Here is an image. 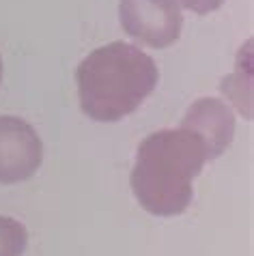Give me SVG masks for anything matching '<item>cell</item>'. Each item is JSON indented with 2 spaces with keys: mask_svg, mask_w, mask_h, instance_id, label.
I'll return each instance as SVG.
<instances>
[{
  "mask_svg": "<svg viewBox=\"0 0 254 256\" xmlns=\"http://www.w3.org/2000/svg\"><path fill=\"white\" fill-rule=\"evenodd\" d=\"M158 80L155 60L123 41L93 50L76 69L80 108L100 123H116L136 112L155 90Z\"/></svg>",
  "mask_w": 254,
  "mask_h": 256,
  "instance_id": "2",
  "label": "cell"
},
{
  "mask_svg": "<svg viewBox=\"0 0 254 256\" xmlns=\"http://www.w3.org/2000/svg\"><path fill=\"white\" fill-rule=\"evenodd\" d=\"M44 162V144L37 130L20 116H0V183H22Z\"/></svg>",
  "mask_w": 254,
  "mask_h": 256,
  "instance_id": "4",
  "label": "cell"
},
{
  "mask_svg": "<svg viewBox=\"0 0 254 256\" xmlns=\"http://www.w3.org/2000/svg\"><path fill=\"white\" fill-rule=\"evenodd\" d=\"M28 230L18 220L0 216V256H24Z\"/></svg>",
  "mask_w": 254,
  "mask_h": 256,
  "instance_id": "6",
  "label": "cell"
},
{
  "mask_svg": "<svg viewBox=\"0 0 254 256\" xmlns=\"http://www.w3.org/2000/svg\"><path fill=\"white\" fill-rule=\"evenodd\" d=\"M0 82H2V58H0Z\"/></svg>",
  "mask_w": 254,
  "mask_h": 256,
  "instance_id": "8",
  "label": "cell"
},
{
  "mask_svg": "<svg viewBox=\"0 0 254 256\" xmlns=\"http://www.w3.org/2000/svg\"><path fill=\"white\" fill-rule=\"evenodd\" d=\"M181 127L194 132L207 146L209 160H216L230 146L235 136V116L220 99L202 97L190 106L188 114L181 120Z\"/></svg>",
  "mask_w": 254,
  "mask_h": 256,
  "instance_id": "5",
  "label": "cell"
},
{
  "mask_svg": "<svg viewBox=\"0 0 254 256\" xmlns=\"http://www.w3.org/2000/svg\"><path fill=\"white\" fill-rule=\"evenodd\" d=\"M118 20L132 39L158 50L172 46L183 28L181 6L174 0H121Z\"/></svg>",
  "mask_w": 254,
  "mask_h": 256,
  "instance_id": "3",
  "label": "cell"
},
{
  "mask_svg": "<svg viewBox=\"0 0 254 256\" xmlns=\"http://www.w3.org/2000/svg\"><path fill=\"white\" fill-rule=\"evenodd\" d=\"M177 4H181L183 9H190L198 16H204V13H211L216 9H220L224 4V0H174Z\"/></svg>",
  "mask_w": 254,
  "mask_h": 256,
  "instance_id": "7",
  "label": "cell"
},
{
  "mask_svg": "<svg viewBox=\"0 0 254 256\" xmlns=\"http://www.w3.org/2000/svg\"><path fill=\"white\" fill-rule=\"evenodd\" d=\"M207 160L204 142L186 127L146 136L136 151L130 179L140 207L158 218L181 216L192 202L194 179Z\"/></svg>",
  "mask_w": 254,
  "mask_h": 256,
  "instance_id": "1",
  "label": "cell"
}]
</instances>
